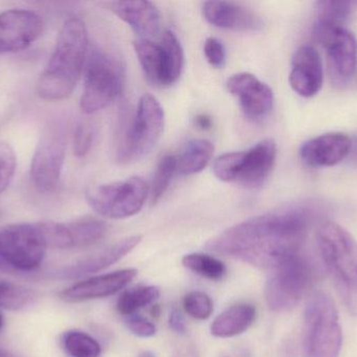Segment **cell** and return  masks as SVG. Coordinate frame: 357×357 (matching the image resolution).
Instances as JSON below:
<instances>
[{
  "instance_id": "cell-1",
  "label": "cell",
  "mask_w": 357,
  "mask_h": 357,
  "mask_svg": "<svg viewBox=\"0 0 357 357\" xmlns=\"http://www.w3.org/2000/svg\"><path fill=\"white\" fill-rule=\"evenodd\" d=\"M310 224V214L304 210H279L229 228L208 241L206 249L270 270L302 253Z\"/></svg>"
},
{
  "instance_id": "cell-2",
  "label": "cell",
  "mask_w": 357,
  "mask_h": 357,
  "mask_svg": "<svg viewBox=\"0 0 357 357\" xmlns=\"http://www.w3.org/2000/svg\"><path fill=\"white\" fill-rule=\"evenodd\" d=\"M88 33L77 17L63 25L56 48L38 82V94L45 101H61L73 94L87 62Z\"/></svg>"
},
{
  "instance_id": "cell-3",
  "label": "cell",
  "mask_w": 357,
  "mask_h": 357,
  "mask_svg": "<svg viewBox=\"0 0 357 357\" xmlns=\"http://www.w3.org/2000/svg\"><path fill=\"white\" fill-rule=\"evenodd\" d=\"M317 245L346 309L357 316V241L343 226L326 221L317 231Z\"/></svg>"
},
{
  "instance_id": "cell-4",
  "label": "cell",
  "mask_w": 357,
  "mask_h": 357,
  "mask_svg": "<svg viewBox=\"0 0 357 357\" xmlns=\"http://www.w3.org/2000/svg\"><path fill=\"white\" fill-rule=\"evenodd\" d=\"M304 344L308 357H339L343 333L339 312L331 296L316 291L304 312Z\"/></svg>"
},
{
  "instance_id": "cell-5",
  "label": "cell",
  "mask_w": 357,
  "mask_h": 357,
  "mask_svg": "<svg viewBox=\"0 0 357 357\" xmlns=\"http://www.w3.org/2000/svg\"><path fill=\"white\" fill-rule=\"evenodd\" d=\"M314 280V268L303 253L293 256L268 270L264 296L273 312H291L299 305Z\"/></svg>"
},
{
  "instance_id": "cell-6",
  "label": "cell",
  "mask_w": 357,
  "mask_h": 357,
  "mask_svg": "<svg viewBox=\"0 0 357 357\" xmlns=\"http://www.w3.org/2000/svg\"><path fill=\"white\" fill-rule=\"evenodd\" d=\"M165 123V110L159 101L152 94H144L135 115L126 126L119 140V163H134L146 156L160 140Z\"/></svg>"
},
{
  "instance_id": "cell-7",
  "label": "cell",
  "mask_w": 357,
  "mask_h": 357,
  "mask_svg": "<svg viewBox=\"0 0 357 357\" xmlns=\"http://www.w3.org/2000/svg\"><path fill=\"white\" fill-rule=\"evenodd\" d=\"M276 156L274 140H261L249 150L220 155L214 161V175L224 182L250 189L259 188L270 176Z\"/></svg>"
},
{
  "instance_id": "cell-8",
  "label": "cell",
  "mask_w": 357,
  "mask_h": 357,
  "mask_svg": "<svg viewBox=\"0 0 357 357\" xmlns=\"http://www.w3.org/2000/svg\"><path fill=\"white\" fill-rule=\"evenodd\" d=\"M123 77V69L114 58L102 50H92L86 62L81 110L92 115L112 104L121 94Z\"/></svg>"
},
{
  "instance_id": "cell-9",
  "label": "cell",
  "mask_w": 357,
  "mask_h": 357,
  "mask_svg": "<svg viewBox=\"0 0 357 357\" xmlns=\"http://www.w3.org/2000/svg\"><path fill=\"white\" fill-rule=\"evenodd\" d=\"M314 41L326 50L327 67L331 83L343 88L354 77L357 63V41L344 25L316 20Z\"/></svg>"
},
{
  "instance_id": "cell-10",
  "label": "cell",
  "mask_w": 357,
  "mask_h": 357,
  "mask_svg": "<svg viewBox=\"0 0 357 357\" xmlns=\"http://www.w3.org/2000/svg\"><path fill=\"white\" fill-rule=\"evenodd\" d=\"M46 249L37 224H10L0 230L1 270L33 272L43 262Z\"/></svg>"
},
{
  "instance_id": "cell-11",
  "label": "cell",
  "mask_w": 357,
  "mask_h": 357,
  "mask_svg": "<svg viewBox=\"0 0 357 357\" xmlns=\"http://www.w3.org/2000/svg\"><path fill=\"white\" fill-rule=\"evenodd\" d=\"M148 195V184L136 176L123 182L94 187L88 190L86 199L100 216L125 219L139 213Z\"/></svg>"
},
{
  "instance_id": "cell-12",
  "label": "cell",
  "mask_w": 357,
  "mask_h": 357,
  "mask_svg": "<svg viewBox=\"0 0 357 357\" xmlns=\"http://www.w3.org/2000/svg\"><path fill=\"white\" fill-rule=\"evenodd\" d=\"M65 159V142L61 134H44L33 153L31 165V182L42 192H50L60 180Z\"/></svg>"
},
{
  "instance_id": "cell-13",
  "label": "cell",
  "mask_w": 357,
  "mask_h": 357,
  "mask_svg": "<svg viewBox=\"0 0 357 357\" xmlns=\"http://www.w3.org/2000/svg\"><path fill=\"white\" fill-rule=\"evenodd\" d=\"M42 31L39 15L27 10H8L0 14V54L26 50Z\"/></svg>"
},
{
  "instance_id": "cell-14",
  "label": "cell",
  "mask_w": 357,
  "mask_h": 357,
  "mask_svg": "<svg viewBox=\"0 0 357 357\" xmlns=\"http://www.w3.org/2000/svg\"><path fill=\"white\" fill-rule=\"evenodd\" d=\"M227 88L238 100L241 110L250 119H261L272 110L273 90L252 73L232 75L227 82Z\"/></svg>"
},
{
  "instance_id": "cell-15",
  "label": "cell",
  "mask_w": 357,
  "mask_h": 357,
  "mask_svg": "<svg viewBox=\"0 0 357 357\" xmlns=\"http://www.w3.org/2000/svg\"><path fill=\"white\" fill-rule=\"evenodd\" d=\"M324 69L318 50L312 45H302L294 54L289 84L303 98L319 94L323 86Z\"/></svg>"
},
{
  "instance_id": "cell-16",
  "label": "cell",
  "mask_w": 357,
  "mask_h": 357,
  "mask_svg": "<svg viewBox=\"0 0 357 357\" xmlns=\"http://www.w3.org/2000/svg\"><path fill=\"white\" fill-rule=\"evenodd\" d=\"M137 272L134 268H128L93 277L65 289L60 293V297L64 301L73 303L110 297L125 289L137 276Z\"/></svg>"
},
{
  "instance_id": "cell-17",
  "label": "cell",
  "mask_w": 357,
  "mask_h": 357,
  "mask_svg": "<svg viewBox=\"0 0 357 357\" xmlns=\"http://www.w3.org/2000/svg\"><path fill=\"white\" fill-rule=\"evenodd\" d=\"M350 150L349 136L341 132H331L307 140L301 147L300 156L310 167H333L349 156Z\"/></svg>"
},
{
  "instance_id": "cell-18",
  "label": "cell",
  "mask_w": 357,
  "mask_h": 357,
  "mask_svg": "<svg viewBox=\"0 0 357 357\" xmlns=\"http://www.w3.org/2000/svg\"><path fill=\"white\" fill-rule=\"evenodd\" d=\"M203 15L210 24L220 29L254 31L262 27V21L253 10L231 1H208Z\"/></svg>"
},
{
  "instance_id": "cell-19",
  "label": "cell",
  "mask_w": 357,
  "mask_h": 357,
  "mask_svg": "<svg viewBox=\"0 0 357 357\" xmlns=\"http://www.w3.org/2000/svg\"><path fill=\"white\" fill-rule=\"evenodd\" d=\"M109 8L125 21L142 40H153L160 31V13L154 3L142 0L114 1Z\"/></svg>"
},
{
  "instance_id": "cell-20",
  "label": "cell",
  "mask_w": 357,
  "mask_h": 357,
  "mask_svg": "<svg viewBox=\"0 0 357 357\" xmlns=\"http://www.w3.org/2000/svg\"><path fill=\"white\" fill-rule=\"evenodd\" d=\"M142 239V236H131L119 241L115 245L107 247L106 249H102L90 257L79 260L73 265L63 268L59 272V278L77 279L100 272L131 253L139 245Z\"/></svg>"
},
{
  "instance_id": "cell-21",
  "label": "cell",
  "mask_w": 357,
  "mask_h": 357,
  "mask_svg": "<svg viewBox=\"0 0 357 357\" xmlns=\"http://www.w3.org/2000/svg\"><path fill=\"white\" fill-rule=\"evenodd\" d=\"M256 318V309L251 304H237L216 316L210 330L215 337H236L247 331Z\"/></svg>"
},
{
  "instance_id": "cell-22",
  "label": "cell",
  "mask_w": 357,
  "mask_h": 357,
  "mask_svg": "<svg viewBox=\"0 0 357 357\" xmlns=\"http://www.w3.org/2000/svg\"><path fill=\"white\" fill-rule=\"evenodd\" d=\"M134 50L149 83L167 86L165 50L161 43L153 40L138 39L134 42Z\"/></svg>"
},
{
  "instance_id": "cell-23",
  "label": "cell",
  "mask_w": 357,
  "mask_h": 357,
  "mask_svg": "<svg viewBox=\"0 0 357 357\" xmlns=\"http://www.w3.org/2000/svg\"><path fill=\"white\" fill-rule=\"evenodd\" d=\"M214 147L210 140H195L189 143L184 152L177 157V172L181 175H192L203 171L212 155Z\"/></svg>"
},
{
  "instance_id": "cell-24",
  "label": "cell",
  "mask_w": 357,
  "mask_h": 357,
  "mask_svg": "<svg viewBox=\"0 0 357 357\" xmlns=\"http://www.w3.org/2000/svg\"><path fill=\"white\" fill-rule=\"evenodd\" d=\"M73 249L87 247L98 242L106 235L107 226L96 218H82L67 224Z\"/></svg>"
},
{
  "instance_id": "cell-25",
  "label": "cell",
  "mask_w": 357,
  "mask_h": 357,
  "mask_svg": "<svg viewBox=\"0 0 357 357\" xmlns=\"http://www.w3.org/2000/svg\"><path fill=\"white\" fill-rule=\"evenodd\" d=\"M159 296L160 291L156 286H138L129 289L117 300L116 310L123 316H132L156 301Z\"/></svg>"
},
{
  "instance_id": "cell-26",
  "label": "cell",
  "mask_w": 357,
  "mask_h": 357,
  "mask_svg": "<svg viewBox=\"0 0 357 357\" xmlns=\"http://www.w3.org/2000/svg\"><path fill=\"white\" fill-rule=\"evenodd\" d=\"M160 43L165 50L167 83V86H171L175 84L182 75L183 67H184V52L177 36L173 31H165Z\"/></svg>"
},
{
  "instance_id": "cell-27",
  "label": "cell",
  "mask_w": 357,
  "mask_h": 357,
  "mask_svg": "<svg viewBox=\"0 0 357 357\" xmlns=\"http://www.w3.org/2000/svg\"><path fill=\"white\" fill-rule=\"evenodd\" d=\"M182 263L187 270L209 280L220 281L226 276V266L213 256L201 253L188 254L183 258Z\"/></svg>"
},
{
  "instance_id": "cell-28",
  "label": "cell",
  "mask_w": 357,
  "mask_h": 357,
  "mask_svg": "<svg viewBox=\"0 0 357 357\" xmlns=\"http://www.w3.org/2000/svg\"><path fill=\"white\" fill-rule=\"evenodd\" d=\"M63 347L70 357H100L102 348L96 340L82 331H68L63 337Z\"/></svg>"
},
{
  "instance_id": "cell-29",
  "label": "cell",
  "mask_w": 357,
  "mask_h": 357,
  "mask_svg": "<svg viewBox=\"0 0 357 357\" xmlns=\"http://www.w3.org/2000/svg\"><path fill=\"white\" fill-rule=\"evenodd\" d=\"M177 173V156L175 155H165L159 161L153 178L152 188H151V201L153 205H156L167 189L171 186L174 175Z\"/></svg>"
},
{
  "instance_id": "cell-30",
  "label": "cell",
  "mask_w": 357,
  "mask_h": 357,
  "mask_svg": "<svg viewBox=\"0 0 357 357\" xmlns=\"http://www.w3.org/2000/svg\"><path fill=\"white\" fill-rule=\"evenodd\" d=\"M37 224L44 245L47 249H73L70 235L67 224L60 222L42 221Z\"/></svg>"
},
{
  "instance_id": "cell-31",
  "label": "cell",
  "mask_w": 357,
  "mask_h": 357,
  "mask_svg": "<svg viewBox=\"0 0 357 357\" xmlns=\"http://www.w3.org/2000/svg\"><path fill=\"white\" fill-rule=\"evenodd\" d=\"M33 293L25 287L0 281V307L8 310H20L33 301Z\"/></svg>"
},
{
  "instance_id": "cell-32",
  "label": "cell",
  "mask_w": 357,
  "mask_h": 357,
  "mask_svg": "<svg viewBox=\"0 0 357 357\" xmlns=\"http://www.w3.org/2000/svg\"><path fill=\"white\" fill-rule=\"evenodd\" d=\"M316 20L345 24L351 14V3L347 1H319L316 4Z\"/></svg>"
},
{
  "instance_id": "cell-33",
  "label": "cell",
  "mask_w": 357,
  "mask_h": 357,
  "mask_svg": "<svg viewBox=\"0 0 357 357\" xmlns=\"http://www.w3.org/2000/svg\"><path fill=\"white\" fill-rule=\"evenodd\" d=\"M183 307L191 318L207 320L213 312V302L203 291H191L183 299Z\"/></svg>"
},
{
  "instance_id": "cell-34",
  "label": "cell",
  "mask_w": 357,
  "mask_h": 357,
  "mask_svg": "<svg viewBox=\"0 0 357 357\" xmlns=\"http://www.w3.org/2000/svg\"><path fill=\"white\" fill-rule=\"evenodd\" d=\"M16 171V155L10 145L0 142V194L12 182Z\"/></svg>"
},
{
  "instance_id": "cell-35",
  "label": "cell",
  "mask_w": 357,
  "mask_h": 357,
  "mask_svg": "<svg viewBox=\"0 0 357 357\" xmlns=\"http://www.w3.org/2000/svg\"><path fill=\"white\" fill-rule=\"evenodd\" d=\"M204 54L208 63L215 68H222L226 64L227 52L224 44L216 38H208L204 44Z\"/></svg>"
},
{
  "instance_id": "cell-36",
  "label": "cell",
  "mask_w": 357,
  "mask_h": 357,
  "mask_svg": "<svg viewBox=\"0 0 357 357\" xmlns=\"http://www.w3.org/2000/svg\"><path fill=\"white\" fill-rule=\"evenodd\" d=\"M93 142V132L89 125L81 124L75 130L73 138V150L77 157H84L89 153Z\"/></svg>"
},
{
  "instance_id": "cell-37",
  "label": "cell",
  "mask_w": 357,
  "mask_h": 357,
  "mask_svg": "<svg viewBox=\"0 0 357 357\" xmlns=\"http://www.w3.org/2000/svg\"><path fill=\"white\" fill-rule=\"evenodd\" d=\"M128 329L136 337H152L156 333V327L148 319L138 314H132L126 320Z\"/></svg>"
},
{
  "instance_id": "cell-38",
  "label": "cell",
  "mask_w": 357,
  "mask_h": 357,
  "mask_svg": "<svg viewBox=\"0 0 357 357\" xmlns=\"http://www.w3.org/2000/svg\"><path fill=\"white\" fill-rule=\"evenodd\" d=\"M169 326L178 335H185L186 333V324H185L184 318L178 309H174L171 312Z\"/></svg>"
},
{
  "instance_id": "cell-39",
  "label": "cell",
  "mask_w": 357,
  "mask_h": 357,
  "mask_svg": "<svg viewBox=\"0 0 357 357\" xmlns=\"http://www.w3.org/2000/svg\"><path fill=\"white\" fill-rule=\"evenodd\" d=\"M195 124L201 130H209L212 128V119L209 115H197V117H195Z\"/></svg>"
},
{
  "instance_id": "cell-40",
  "label": "cell",
  "mask_w": 357,
  "mask_h": 357,
  "mask_svg": "<svg viewBox=\"0 0 357 357\" xmlns=\"http://www.w3.org/2000/svg\"><path fill=\"white\" fill-rule=\"evenodd\" d=\"M349 156L352 161L357 163V138L356 140H351V150H350Z\"/></svg>"
},
{
  "instance_id": "cell-41",
  "label": "cell",
  "mask_w": 357,
  "mask_h": 357,
  "mask_svg": "<svg viewBox=\"0 0 357 357\" xmlns=\"http://www.w3.org/2000/svg\"><path fill=\"white\" fill-rule=\"evenodd\" d=\"M0 357H19L15 356V354H10V352L6 351V350L0 349Z\"/></svg>"
},
{
  "instance_id": "cell-42",
  "label": "cell",
  "mask_w": 357,
  "mask_h": 357,
  "mask_svg": "<svg viewBox=\"0 0 357 357\" xmlns=\"http://www.w3.org/2000/svg\"><path fill=\"white\" fill-rule=\"evenodd\" d=\"M138 357H157L156 354L152 351H144L138 356Z\"/></svg>"
},
{
  "instance_id": "cell-43",
  "label": "cell",
  "mask_w": 357,
  "mask_h": 357,
  "mask_svg": "<svg viewBox=\"0 0 357 357\" xmlns=\"http://www.w3.org/2000/svg\"><path fill=\"white\" fill-rule=\"evenodd\" d=\"M2 327H3V316H2L1 312H0V331H1Z\"/></svg>"
}]
</instances>
